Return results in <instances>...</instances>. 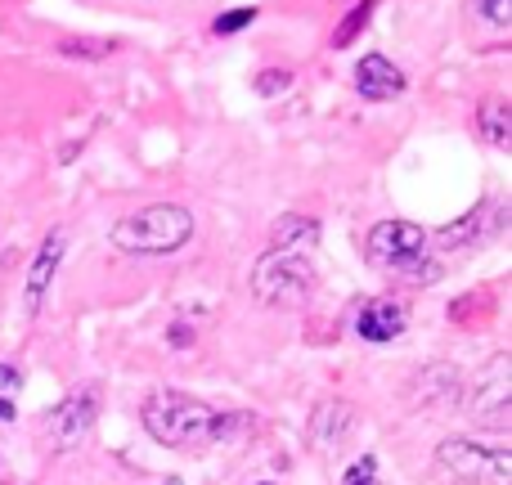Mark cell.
I'll use <instances>...</instances> for the list:
<instances>
[{"mask_svg":"<svg viewBox=\"0 0 512 485\" xmlns=\"http://www.w3.org/2000/svg\"><path fill=\"white\" fill-rule=\"evenodd\" d=\"M140 423L162 450H203V445L221 441L239 418H225L207 400L185 396V391H153L140 405Z\"/></svg>","mask_w":512,"mask_h":485,"instance_id":"1","label":"cell"},{"mask_svg":"<svg viewBox=\"0 0 512 485\" xmlns=\"http://www.w3.org/2000/svg\"><path fill=\"white\" fill-rule=\"evenodd\" d=\"M189 239H194V212L176 203L140 207V212H131L126 221H117L108 230V243L131 256H167L180 252Z\"/></svg>","mask_w":512,"mask_h":485,"instance_id":"2","label":"cell"},{"mask_svg":"<svg viewBox=\"0 0 512 485\" xmlns=\"http://www.w3.org/2000/svg\"><path fill=\"white\" fill-rule=\"evenodd\" d=\"M315 292V252H283L265 247V256L252 265V297L274 310H297Z\"/></svg>","mask_w":512,"mask_h":485,"instance_id":"3","label":"cell"},{"mask_svg":"<svg viewBox=\"0 0 512 485\" xmlns=\"http://www.w3.org/2000/svg\"><path fill=\"white\" fill-rule=\"evenodd\" d=\"M423 243L427 230H418L414 221H382L369 230V261L382 265L391 274H418V279H432V265H418L423 261Z\"/></svg>","mask_w":512,"mask_h":485,"instance_id":"4","label":"cell"},{"mask_svg":"<svg viewBox=\"0 0 512 485\" xmlns=\"http://www.w3.org/2000/svg\"><path fill=\"white\" fill-rule=\"evenodd\" d=\"M436 463L454 472L459 481H477V485H512V454L495 450V445H477V441H441L436 445Z\"/></svg>","mask_w":512,"mask_h":485,"instance_id":"5","label":"cell"},{"mask_svg":"<svg viewBox=\"0 0 512 485\" xmlns=\"http://www.w3.org/2000/svg\"><path fill=\"white\" fill-rule=\"evenodd\" d=\"M95 418H99V396L90 387L63 396L59 405L50 409V418H45L50 450H77V445H86V436L95 432Z\"/></svg>","mask_w":512,"mask_h":485,"instance_id":"6","label":"cell"},{"mask_svg":"<svg viewBox=\"0 0 512 485\" xmlns=\"http://www.w3.org/2000/svg\"><path fill=\"white\" fill-rule=\"evenodd\" d=\"M508 409H512V360L508 355H495V360L477 373V382H472L468 414L481 418V423H490V427H504Z\"/></svg>","mask_w":512,"mask_h":485,"instance_id":"7","label":"cell"},{"mask_svg":"<svg viewBox=\"0 0 512 485\" xmlns=\"http://www.w3.org/2000/svg\"><path fill=\"white\" fill-rule=\"evenodd\" d=\"M355 423H360V414H355L351 400H342V396L319 400L315 414H310V427H306L310 450H315L319 459H333V454L355 436Z\"/></svg>","mask_w":512,"mask_h":485,"instance_id":"8","label":"cell"},{"mask_svg":"<svg viewBox=\"0 0 512 485\" xmlns=\"http://www.w3.org/2000/svg\"><path fill=\"white\" fill-rule=\"evenodd\" d=\"M405 86H409V77L391 59H382V54H364V59L355 63V90H360V99H369V104H387V99L405 95Z\"/></svg>","mask_w":512,"mask_h":485,"instance_id":"9","label":"cell"},{"mask_svg":"<svg viewBox=\"0 0 512 485\" xmlns=\"http://www.w3.org/2000/svg\"><path fill=\"white\" fill-rule=\"evenodd\" d=\"M63 247H68V234H63V230H54L50 239L41 243V252L32 256V270H27V283H23V306H27V315H36V310H41L45 292H50L54 274H59Z\"/></svg>","mask_w":512,"mask_h":485,"instance_id":"10","label":"cell"},{"mask_svg":"<svg viewBox=\"0 0 512 485\" xmlns=\"http://www.w3.org/2000/svg\"><path fill=\"white\" fill-rule=\"evenodd\" d=\"M504 225V207H495V203H486V207H477V212H468V216H459L454 225H445L441 234H436V247H445V252H454V247H472V243H486L490 234Z\"/></svg>","mask_w":512,"mask_h":485,"instance_id":"11","label":"cell"},{"mask_svg":"<svg viewBox=\"0 0 512 485\" xmlns=\"http://www.w3.org/2000/svg\"><path fill=\"white\" fill-rule=\"evenodd\" d=\"M405 324H409L405 306H400L396 297H378V301H369V306L360 310L355 333H360L364 342H396V337L405 333Z\"/></svg>","mask_w":512,"mask_h":485,"instance_id":"12","label":"cell"},{"mask_svg":"<svg viewBox=\"0 0 512 485\" xmlns=\"http://www.w3.org/2000/svg\"><path fill=\"white\" fill-rule=\"evenodd\" d=\"M270 247H283V252H315L319 221L315 216H279V225L270 230Z\"/></svg>","mask_w":512,"mask_h":485,"instance_id":"13","label":"cell"},{"mask_svg":"<svg viewBox=\"0 0 512 485\" xmlns=\"http://www.w3.org/2000/svg\"><path fill=\"white\" fill-rule=\"evenodd\" d=\"M477 140L490 144V149H512V113L508 104H486L477 113Z\"/></svg>","mask_w":512,"mask_h":485,"instance_id":"14","label":"cell"},{"mask_svg":"<svg viewBox=\"0 0 512 485\" xmlns=\"http://www.w3.org/2000/svg\"><path fill=\"white\" fill-rule=\"evenodd\" d=\"M373 9H378V0H355V5L342 14V23L333 27V41H328V45H333V50H346V45H351L355 36H360L364 27H369Z\"/></svg>","mask_w":512,"mask_h":485,"instance_id":"15","label":"cell"},{"mask_svg":"<svg viewBox=\"0 0 512 485\" xmlns=\"http://www.w3.org/2000/svg\"><path fill=\"white\" fill-rule=\"evenodd\" d=\"M68 59H108V54L122 50V41H104V36H90V41H63L59 45Z\"/></svg>","mask_w":512,"mask_h":485,"instance_id":"16","label":"cell"},{"mask_svg":"<svg viewBox=\"0 0 512 485\" xmlns=\"http://www.w3.org/2000/svg\"><path fill=\"white\" fill-rule=\"evenodd\" d=\"M342 485H378V459H373V454L355 459L351 468L342 472Z\"/></svg>","mask_w":512,"mask_h":485,"instance_id":"17","label":"cell"},{"mask_svg":"<svg viewBox=\"0 0 512 485\" xmlns=\"http://www.w3.org/2000/svg\"><path fill=\"white\" fill-rule=\"evenodd\" d=\"M252 18H256V9H230V14H221V18L212 23V32H216V36H234V32H243Z\"/></svg>","mask_w":512,"mask_h":485,"instance_id":"18","label":"cell"},{"mask_svg":"<svg viewBox=\"0 0 512 485\" xmlns=\"http://www.w3.org/2000/svg\"><path fill=\"white\" fill-rule=\"evenodd\" d=\"M288 81H292L288 68H265L261 77H256V90H261V95H279V90H288Z\"/></svg>","mask_w":512,"mask_h":485,"instance_id":"19","label":"cell"},{"mask_svg":"<svg viewBox=\"0 0 512 485\" xmlns=\"http://www.w3.org/2000/svg\"><path fill=\"white\" fill-rule=\"evenodd\" d=\"M481 14L504 27V23H512V0H481Z\"/></svg>","mask_w":512,"mask_h":485,"instance_id":"20","label":"cell"},{"mask_svg":"<svg viewBox=\"0 0 512 485\" xmlns=\"http://www.w3.org/2000/svg\"><path fill=\"white\" fill-rule=\"evenodd\" d=\"M167 342H171V346H194V328H189V324H171Z\"/></svg>","mask_w":512,"mask_h":485,"instance_id":"21","label":"cell"},{"mask_svg":"<svg viewBox=\"0 0 512 485\" xmlns=\"http://www.w3.org/2000/svg\"><path fill=\"white\" fill-rule=\"evenodd\" d=\"M14 387H18V373L9 364H0V396H14Z\"/></svg>","mask_w":512,"mask_h":485,"instance_id":"22","label":"cell"},{"mask_svg":"<svg viewBox=\"0 0 512 485\" xmlns=\"http://www.w3.org/2000/svg\"><path fill=\"white\" fill-rule=\"evenodd\" d=\"M0 418H9V423H14V400H9V396H0Z\"/></svg>","mask_w":512,"mask_h":485,"instance_id":"23","label":"cell"},{"mask_svg":"<svg viewBox=\"0 0 512 485\" xmlns=\"http://www.w3.org/2000/svg\"><path fill=\"white\" fill-rule=\"evenodd\" d=\"M158 485H185V481H180V477H167V481H158Z\"/></svg>","mask_w":512,"mask_h":485,"instance_id":"24","label":"cell"}]
</instances>
